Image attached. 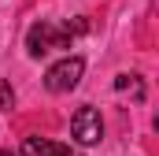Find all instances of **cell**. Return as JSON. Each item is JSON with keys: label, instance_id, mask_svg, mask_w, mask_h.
<instances>
[{"label": "cell", "instance_id": "6da1fadb", "mask_svg": "<svg viewBox=\"0 0 159 156\" xmlns=\"http://www.w3.org/2000/svg\"><path fill=\"white\" fill-rule=\"evenodd\" d=\"M70 45V34L63 30V26H52V22H34L30 30H26V52L41 60L44 52H52V48H67Z\"/></svg>", "mask_w": 159, "mask_h": 156}, {"label": "cell", "instance_id": "7a4b0ae2", "mask_svg": "<svg viewBox=\"0 0 159 156\" xmlns=\"http://www.w3.org/2000/svg\"><path fill=\"white\" fill-rule=\"evenodd\" d=\"M81 75H85V60L81 56H67V60H59V63L48 67L44 85H48V93H70L81 82Z\"/></svg>", "mask_w": 159, "mask_h": 156}, {"label": "cell", "instance_id": "3957f363", "mask_svg": "<svg viewBox=\"0 0 159 156\" xmlns=\"http://www.w3.org/2000/svg\"><path fill=\"white\" fill-rule=\"evenodd\" d=\"M70 134H74L78 145H100V138H104V119H100V112L93 104H81L78 112H74V119H70Z\"/></svg>", "mask_w": 159, "mask_h": 156}, {"label": "cell", "instance_id": "277c9868", "mask_svg": "<svg viewBox=\"0 0 159 156\" xmlns=\"http://www.w3.org/2000/svg\"><path fill=\"white\" fill-rule=\"evenodd\" d=\"M19 156H70V149L59 141H48V138H26Z\"/></svg>", "mask_w": 159, "mask_h": 156}, {"label": "cell", "instance_id": "5b68a950", "mask_svg": "<svg viewBox=\"0 0 159 156\" xmlns=\"http://www.w3.org/2000/svg\"><path fill=\"white\" fill-rule=\"evenodd\" d=\"M115 89H129L137 100H144V85H141L137 75H119V78H115Z\"/></svg>", "mask_w": 159, "mask_h": 156}, {"label": "cell", "instance_id": "8992f818", "mask_svg": "<svg viewBox=\"0 0 159 156\" xmlns=\"http://www.w3.org/2000/svg\"><path fill=\"white\" fill-rule=\"evenodd\" d=\"M0 108H4V112H11V108H15V89H11L4 78H0Z\"/></svg>", "mask_w": 159, "mask_h": 156}]
</instances>
